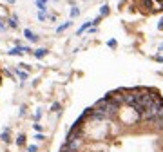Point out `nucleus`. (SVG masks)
<instances>
[{"label":"nucleus","mask_w":163,"mask_h":152,"mask_svg":"<svg viewBox=\"0 0 163 152\" xmlns=\"http://www.w3.org/2000/svg\"><path fill=\"white\" fill-rule=\"evenodd\" d=\"M24 53H31V49H29V47H24V46H16V47H13L7 54H11V56H18V54H24Z\"/></svg>","instance_id":"nucleus-1"},{"label":"nucleus","mask_w":163,"mask_h":152,"mask_svg":"<svg viewBox=\"0 0 163 152\" xmlns=\"http://www.w3.org/2000/svg\"><path fill=\"white\" fill-rule=\"evenodd\" d=\"M24 36H26L29 42H38V35H36V33H33L31 29H26V31H24Z\"/></svg>","instance_id":"nucleus-2"},{"label":"nucleus","mask_w":163,"mask_h":152,"mask_svg":"<svg viewBox=\"0 0 163 152\" xmlns=\"http://www.w3.org/2000/svg\"><path fill=\"white\" fill-rule=\"evenodd\" d=\"M67 27H71V22H65V24H62V26H58L56 27V33H63Z\"/></svg>","instance_id":"nucleus-3"},{"label":"nucleus","mask_w":163,"mask_h":152,"mask_svg":"<svg viewBox=\"0 0 163 152\" xmlns=\"http://www.w3.org/2000/svg\"><path fill=\"white\" fill-rule=\"evenodd\" d=\"M0 140L2 141H6V143H9V129H6L2 134H0Z\"/></svg>","instance_id":"nucleus-4"},{"label":"nucleus","mask_w":163,"mask_h":152,"mask_svg":"<svg viewBox=\"0 0 163 152\" xmlns=\"http://www.w3.org/2000/svg\"><path fill=\"white\" fill-rule=\"evenodd\" d=\"M9 27H13V29L18 27V18H16V16H11V18H9Z\"/></svg>","instance_id":"nucleus-5"},{"label":"nucleus","mask_w":163,"mask_h":152,"mask_svg":"<svg viewBox=\"0 0 163 152\" xmlns=\"http://www.w3.org/2000/svg\"><path fill=\"white\" fill-rule=\"evenodd\" d=\"M33 54H35L36 58H44L45 54H47V51H45V49H36V51H35Z\"/></svg>","instance_id":"nucleus-6"},{"label":"nucleus","mask_w":163,"mask_h":152,"mask_svg":"<svg viewBox=\"0 0 163 152\" xmlns=\"http://www.w3.org/2000/svg\"><path fill=\"white\" fill-rule=\"evenodd\" d=\"M107 15H109V6L105 4V6L100 7V16H107Z\"/></svg>","instance_id":"nucleus-7"},{"label":"nucleus","mask_w":163,"mask_h":152,"mask_svg":"<svg viewBox=\"0 0 163 152\" xmlns=\"http://www.w3.org/2000/svg\"><path fill=\"white\" fill-rule=\"evenodd\" d=\"M16 145H20V147L26 145V136H24V134H20V136L16 138Z\"/></svg>","instance_id":"nucleus-8"},{"label":"nucleus","mask_w":163,"mask_h":152,"mask_svg":"<svg viewBox=\"0 0 163 152\" xmlns=\"http://www.w3.org/2000/svg\"><path fill=\"white\" fill-rule=\"evenodd\" d=\"M15 73H16V76H18L20 80H26V78H27V73H24V71H20V69H16Z\"/></svg>","instance_id":"nucleus-9"},{"label":"nucleus","mask_w":163,"mask_h":152,"mask_svg":"<svg viewBox=\"0 0 163 152\" xmlns=\"http://www.w3.org/2000/svg\"><path fill=\"white\" fill-rule=\"evenodd\" d=\"M89 26H92V22H85V24H83V26H82V27L78 29V35H82V33H83V31H85V29H87Z\"/></svg>","instance_id":"nucleus-10"},{"label":"nucleus","mask_w":163,"mask_h":152,"mask_svg":"<svg viewBox=\"0 0 163 152\" xmlns=\"http://www.w3.org/2000/svg\"><path fill=\"white\" fill-rule=\"evenodd\" d=\"M71 16H73V18L80 16V9H78V7H73V9H71Z\"/></svg>","instance_id":"nucleus-11"},{"label":"nucleus","mask_w":163,"mask_h":152,"mask_svg":"<svg viewBox=\"0 0 163 152\" xmlns=\"http://www.w3.org/2000/svg\"><path fill=\"white\" fill-rule=\"evenodd\" d=\"M156 123H158V129H163V114L156 120Z\"/></svg>","instance_id":"nucleus-12"},{"label":"nucleus","mask_w":163,"mask_h":152,"mask_svg":"<svg viewBox=\"0 0 163 152\" xmlns=\"http://www.w3.org/2000/svg\"><path fill=\"white\" fill-rule=\"evenodd\" d=\"M27 152H38V147L36 145H29L27 147Z\"/></svg>","instance_id":"nucleus-13"},{"label":"nucleus","mask_w":163,"mask_h":152,"mask_svg":"<svg viewBox=\"0 0 163 152\" xmlns=\"http://www.w3.org/2000/svg\"><path fill=\"white\" fill-rule=\"evenodd\" d=\"M51 109H53V112H58V109H60V103H53V107H51Z\"/></svg>","instance_id":"nucleus-14"},{"label":"nucleus","mask_w":163,"mask_h":152,"mask_svg":"<svg viewBox=\"0 0 163 152\" xmlns=\"http://www.w3.org/2000/svg\"><path fill=\"white\" fill-rule=\"evenodd\" d=\"M33 129H35V130H38V132H40V130H42V125H40V123H38V121H36V123H35V125H33Z\"/></svg>","instance_id":"nucleus-15"},{"label":"nucleus","mask_w":163,"mask_h":152,"mask_svg":"<svg viewBox=\"0 0 163 152\" xmlns=\"http://www.w3.org/2000/svg\"><path fill=\"white\" fill-rule=\"evenodd\" d=\"M38 18H40V20H42V22H44V20H45V18H47V15H45V13H38Z\"/></svg>","instance_id":"nucleus-16"},{"label":"nucleus","mask_w":163,"mask_h":152,"mask_svg":"<svg viewBox=\"0 0 163 152\" xmlns=\"http://www.w3.org/2000/svg\"><path fill=\"white\" fill-rule=\"evenodd\" d=\"M35 140H38V141H42V140H44V134H36V136H35Z\"/></svg>","instance_id":"nucleus-17"},{"label":"nucleus","mask_w":163,"mask_h":152,"mask_svg":"<svg viewBox=\"0 0 163 152\" xmlns=\"http://www.w3.org/2000/svg\"><path fill=\"white\" fill-rule=\"evenodd\" d=\"M116 46V40H109V47H114Z\"/></svg>","instance_id":"nucleus-18"},{"label":"nucleus","mask_w":163,"mask_h":152,"mask_svg":"<svg viewBox=\"0 0 163 152\" xmlns=\"http://www.w3.org/2000/svg\"><path fill=\"white\" fill-rule=\"evenodd\" d=\"M0 29H2V31L6 29V24H4V22H2V18H0Z\"/></svg>","instance_id":"nucleus-19"},{"label":"nucleus","mask_w":163,"mask_h":152,"mask_svg":"<svg viewBox=\"0 0 163 152\" xmlns=\"http://www.w3.org/2000/svg\"><path fill=\"white\" fill-rule=\"evenodd\" d=\"M40 116H42V112H40V111H38V112H36V114H35V120H36V121H38V120H40Z\"/></svg>","instance_id":"nucleus-20"},{"label":"nucleus","mask_w":163,"mask_h":152,"mask_svg":"<svg viewBox=\"0 0 163 152\" xmlns=\"http://www.w3.org/2000/svg\"><path fill=\"white\" fill-rule=\"evenodd\" d=\"M154 60H156V62H161V63H163V56H154Z\"/></svg>","instance_id":"nucleus-21"},{"label":"nucleus","mask_w":163,"mask_h":152,"mask_svg":"<svg viewBox=\"0 0 163 152\" xmlns=\"http://www.w3.org/2000/svg\"><path fill=\"white\" fill-rule=\"evenodd\" d=\"M36 2H42V4H45V2H47V0H36Z\"/></svg>","instance_id":"nucleus-22"},{"label":"nucleus","mask_w":163,"mask_h":152,"mask_svg":"<svg viewBox=\"0 0 163 152\" xmlns=\"http://www.w3.org/2000/svg\"><path fill=\"white\" fill-rule=\"evenodd\" d=\"M7 2H9V4H15V0H7Z\"/></svg>","instance_id":"nucleus-23"},{"label":"nucleus","mask_w":163,"mask_h":152,"mask_svg":"<svg viewBox=\"0 0 163 152\" xmlns=\"http://www.w3.org/2000/svg\"><path fill=\"white\" fill-rule=\"evenodd\" d=\"M159 51H163V43H161V46H159Z\"/></svg>","instance_id":"nucleus-24"},{"label":"nucleus","mask_w":163,"mask_h":152,"mask_svg":"<svg viewBox=\"0 0 163 152\" xmlns=\"http://www.w3.org/2000/svg\"><path fill=\"white\" fill-rule=\"evenodd\" d=\"M161 2H163V0H161Z\"/></svg>","instance_id":"nucleus-25"}]
</instances>
